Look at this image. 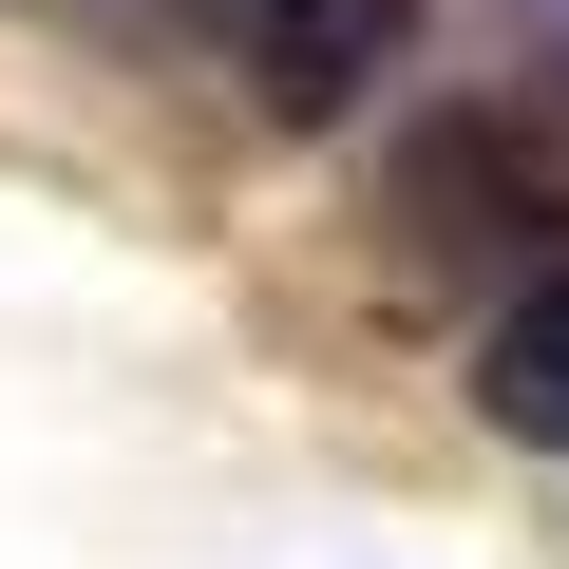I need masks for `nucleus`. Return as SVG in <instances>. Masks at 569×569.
<instances>
[{"instance_id":"1","label":"nucleus","mask_w":569,"mask_h":569,"mask_svg":"<svg viewBox=\"0 0 569 569\" xmlns=\"http://www.w3.org/2000/svg\"><path fill=\"white\" fill-rule=\"evenodd\" d=\"M228 39H247L266 114H342L418 58V0H228Z\"/></svg>"},{"instance_id":"3","label":"nucleus","mask_w":569,"mask_h":569,"mask_svg":"<svg viewBox=\"0 0 569 569\" xmlns=\"http://www.w3.org/2000/svg\"><path fill=\"white\" fill-rule=\"evenodd\" d=\"M512 96L569 114V0H512Z\"/></svg>"},{"instance_id":"2","label":"nucleus","mask_w":569,"mask_h":569,"mask_svg":"<svg viewBox=\"0 0 569 569\" xmlns=\"http://www.w3.org/2000/svg\"><path fill=\"white\" fill-rule=\"evenodd\" d=\"M475 418H493V437H531V456H569V266L531 284V305H493V323H475Z\"/></svg>"}]
</instances>
